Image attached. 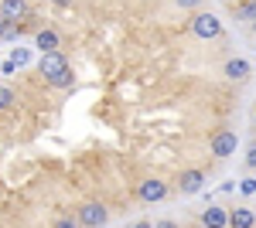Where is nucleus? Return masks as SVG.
Segmentation results:
<instances>
[{
    "instance_id": "1",
    "label": "nucleus",
    "mask_w": 256,
    "mask_h": 228,
    "mask_svg": "<svg viewBox=\"0 0 256 228\" xmlns=\"http://www.w3.org/2000/svg\"><path fill=\"white\" fill-rule=\"evenodd\" d=\"M76 222H79V228H102L110 222V208L102 201H86L76 211Z\"/></svg>"
},
{
    "instance_id": "2",
    "label": "nucleus",
    "mask_w": 256,
    "mask_h": 228,
    "mask_svg": "<svg viewBox=\"0 0 256 228\" xmlns=\"http://www.w3.org/2000/svg\"><path fill=\"white\" fill-rule=\"evenodd\" d=\"M192 34L195 38H202V41H216V38H222V20L216 17V14H195L192 17Z\"/></svg>"
},
{
    "instance_id": "3",
    "label": "nucleus",
    "mask_w": 256,
    "mask_h": 228,
    "mask_svg": "<svg viewBox=\"0 0 256 228\" xmlns=\"http://www.w3.org/2000/svg\"><path fill=\"white\" fill-rule=\"evenodd\" d=\"M239 147V136L236 130H218L212 140H208V150H212V157H218V160H226V157H232Z\"/></svg>"
},
{
    "instance_id": "4",
    "label": "nucleus",
    "mask_w": 256,
    "mask_h": 228,
    "mask_svg": "<svg viewBox=\"0 0 256 228\" xmlns=\"http://www.w3.org/2000/svg\"><path fill=\"white\" fill-rule=\"evenodd\" d=\"M137 194H140V201H147V205H160L168 198V184L160 177H144L137 184Z\"/></svg>"
},
{
    "instance_id": "5",
    "label": "nucleus",
    "mask_w": 256,
    "mask_h": 228,
    "mask_svg": "<svg viewBox=\"0 0 256 228\" xmlns=\"http://www.w3.org/2000/svg\"><path fill=\"white\" fill-rule=\"evenodd\" d=\"M62 68H68V61H65V55H62V51H41L38 72H41L44 78H48V75H58Z\"/></svg>"
},
{
    "instance_id": "6",
    "label": "nucleus",
    "mask_w": 256,
    "mask_h": 228,
    "mask_svg": "<svg viewBox=\"0 0 256 228\" xmlns=\"http://www.w3.org/2000/svg\"><path fill=\"white\" fill-rule=\"evenodd\" d=\"M222 75L229 78V82H246V78L253 75V65H250L246 58H229V61L222 65Z\"/></svg>"
},
{
    "instance_id": "7",
    "label": "nucleus",
    "mask_w": 256,
    "mask_h": 228,
    "mask_svg": "<svg viewBox=\"0 0 256 228\" xmlns=\"http://www.w3.org/2000/svg\"><path fill=\"white\" fill-rule=\"evenodd\" d=\"M178 188H181V194H198V191L205 188V174L202 171H181V177H178Z\"/></svg>"
},
{
    "instance_id": "8",
    "label": "nucleus",
    "mask_w": 256,
    "mask_h": 228,
    "mask_svg": "<svg viewBox=\"0 0 256 228\" xmlns=\"http://www.w3.org/2000/svg\"><path fill=\"white\" fill-rule=\"evenodd\" d=\"M202 225L205 228H229V208H222V205L205 208L202 211Z\"/></svg>"
},
{
    "instance_id": "9",
    "label": "nucleus",
    "mask_w": 256,
    "mask_h": 228,
    "mask_svg": "<svg viewBox=\"0 0 256 228\" xmlns=\"http://www.w3.org/2000/svg\"><path fill=\"white\" fill-rule=\"evenodd\" d=\"M0 14L18 24V20H24L31 14V7H28V0H0Z\"/></svg>"
},
{
    "instance_id": "10",
    "label": "nucleus",
    "mask_w": 256,
    "mask_h": 228,
    "mask_svg": "<svg viewBox=\"0 0 256 228\" xmlns=\"http://www.w3.org/2000/svg\"><path fill=\"white\" fill-rule=\"evenodd\" d=\"M58 31H52V27H44V31H38L34 34V48H41V51H58Z\"/></svg>"
},
{
    "instance_id": "11",
    "label": "nucleus",
    "mask_w": 256,
    "mask_h": 228,
    "mask_svg": "<svg viewBox=\"0 0 256 228\" xmlns=\"http://www.w3.org/2000/svg\"><path fill=\"white\" fill-rule=\"evenodd\" d=\"M256 225V215L250 208H232L229 211V228H253Z\"/></svg>"
},
{
    "instance_id": "12",
    "label": "nucleus",
    "mask_w": 256,
    "mask_h": 228,
    "mask_svg": "<svg viewBox=\"0 0 256 228\" xmlns=\"http://www.w3.org/2000/svg\"><path fill=\"white\" fill-rule=\"evenodd\" d=\"M44 82L55 85V89H72V85H76V75H72V68H62L58 75H48Z\"/></svg>"
},
{
    "instance_id": "13",
    "label": "nucleus",
    "mask_w": 256,
    "mask_h": 228,
    "mask_svg": "<svg viewBox=\"0 0 256 228\" xmlns=\"http://www.w3.org/2000/svg\"><path fill=\"white\" fill-rule=\"evenodd\" d=\"M236 20H242V24H250V20H256V0H242L236 7Z\"/></svg>"
},
{
    "instance_id": "14",
    "label": "nucleus",
    "mask_w": 256,
    "mask_h": 228,
    "mask_svg": "<svg viewBox=\"0 0 256 228\" xmlns=\"http://www.w3.org/2000/svg\"><path fill=\"white\" fill-rule=\"evenodd\" d=\"M0 38H4V41L18 38V24H14L10 17H4V14H0Z\"/></svg>"
},
{
    "instance_id": "15",
    "label": "nucleus",
    "mask_w": 256,
    "mask_h": 228,
    "mask_svg": "<svg viewBox=\"0 0 256 228\" xmlns=\"http://www.w3.org/2000/svg\"><path fill=\"white\" fill-rule=\"evenodd\" d=\"M10 106H18V95H14V89L0 85V113H4V109H10Z\"/></svg>"
},
{
    "instance_id": "16",
    "label": "nucleus",
    "mask_w": 256,
    "mask_h": 228,
    "mask_svg": "<svg viewBox=\"0 0 256 228\" xmlns=\"http://www.w3.org/2000/svg\"><path fill=\"white\" fill-rule=\"evenodd\" d=\"M246 167H250V171H256V140L246 147Z\"/></svg>"
},
{
    "instance_id": "17",
    "label": "nucleus",
    "mask_w": 256,
    "mask_h": 228,
    "mask_svg": "<svg viewBox=\"0 0 256 228\" xmlns=\"http://www.w3.org/2000/svg\"><path fill=\"white\" fill-rule=\"evenodd\" d=\"M55 228H79V222H76L72 215H62L58 222H55Z\"/></svg>"
},
{
    "instance_id": "18",
    "label": "nucleus",
    "mask_w": 256,
    "mask_h": 228,
    "mask_svg": "<svg viewBox=\"0 0 256 228\" xmlns=\"http://www.w3.org/2000/svg\"><path fill=\"white\" fill-rule=\"evenodd\" d=\"M174 3H178V7H184V10H195L202 0H174Z\"/></svg>"
},
{
    "instance_id": "19",
    "label": "nucleus",
    "mask_w": 256,
    "mask_h": 228,
    "mask_svg": "<svg viewBox=\"0 0 256 228\" xmlns=\"http://www.w3.org/2000/svg\"><path fill=\"white\" fill-rule=\"evenodd\" d=\"M55 7H72V0H52Z\"/></svg>"
},
{
    "instance_id": "20",
    "label": "nucleus",
    "mask_w": 256,
    "mask_h": 228,
    "mask_svg": "<svg viewBox=\"0 0 256 228\" xmlns=\"http://www.w3.org/2000/svg\"><path fill=\"white\" fill-rule=\"evenodd\" d=\"M154 228H178V225H174V222H158Z\"/></svg>"
},
{
    "instance_id": "21",
    "label": "nucleus",
    "mask_w": 256,
    "mask_h": 228,
    "mask_svg": "<svg viewBox=\"0 0 256 228\" xmlns=\"http://www.w3.org/2000/svg\"><path fill=\"white\" fill-rule=\"evenodd\" d=\"M134 228H154V222H137Z\"/></svg>"
},
{
    "instance_id": "22",
    "label": "nucleus",
    "mask_w": 256,
    "mask_h": 228,
    "mask_svg": "<svg viewBox=\"0 0 256 228\" xmlns=\"http://www.w3.org/2000/svg\"><path fill=\"white\" fill-rule=\"evenodd\" d=\"M250 27H253V34H256V20H250Z\"/></svg>"
},
{
    "instance_id": "23",
    "label": "nucleus",
    "mask_w": 256,
    "mask_h": 228,
    "mask_svg": "<svg viewBox=\"0 0 256 228\" xmlns=\"http://www.w3.org/2000/svg\"><path fill=\"white\" fill-rule=\"evenodd\" d=\"M253 126H256V119H253Z\"/></svg>"
}]
</instances>
